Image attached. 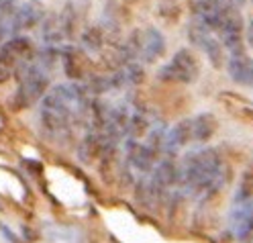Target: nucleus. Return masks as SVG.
Returning a JSON list of instances; mask_svg holds the SVG:
<instances>
[{"label": "nucleus", "mask_w": 253, "mask_h": 243, "mask_svg": "<svg viewBox=\"0 0 253 243\" xmlns=\"http://www.w3.org/2000/svg\"><path fill=\"white\" fill-rule=\"evenodd\" d=\"M178 194L188 198L204 200L214 196L227 186L231 176L225 155L216 147H198L190 149L178 164Z\"/></svg>", "instance_id": "obj_1"}, {"label": "nucleus", "mask_w": 253, "mask_h": 243, "mask_svg": "<svg viewBox=\"0 0 253 243\" xmlns=\"http://www.w3.org/2000/svg\"><path fill=\"white\" fill-rule=\"evenodd\" d=\"M180 168L171 157H164L153 166V170L139 178L135 198L143 206L162 204L171 192H178Z\"/></svg>", "instance_id": "obj_2"}, {"label": "nucleus", "mask_w": 253, "mask_h": 243, "mask_svg": "<svg viewBox=\"0 0 253 243\" xmlns=\"http://www.w3.org/2000/svg\"><path fill=\"white\" fill-rule=\"evenodd\" d=\"M19 86L12 94V106L14 108H31L33 104L41 102L43 96L49 92L51 86V72L45 70L35 59L25 63L17 70Z\"/></svg>", "instance_id": "obj_3"}, {"label": "nucleus", "mask_w": 253, "mask_h": 243, "mask_svg": "<svg viewBox=\"0 0 253 243\" xmlns=\"http://www.w3.org/2000/svg\"><path fill=\"white\" fill-rule=\"evenodd\" d=\"M200 59L190 49H178L157 70V80L169 84H194L200 78Z\"/></svg>", "instance_id": "obj_4"}, {"label": "nucleus", "mask_w": 253, "mask_h": 243, "mask_svg": "<svg viewBox=\"0 0 253 243\" xmlns=\"http://www.w3.org/2000/svg\"><path fill=\"white\" fill-rule=\"evenodd\" d=\"M188 39L192 41L204 55H207V59L212 63V68L218 70L227 63L225 47H223V43H220V39L216 37V33H212L209 27H204L202 23L192 19L188 25Z\"/></svg>", "instance_id": "obj_5"}, {"label": "nucleus", "mask_w": 253, "mask_h": 243, "mask_svg": "<svg viewBox=\"0 0 253 243\" xmlns=\"http://www.w3.org/2000/svg\"><path fill=\"white\" fill-rule=\"evenodd\" d=\"M59 63L72 82L84 84L90 74V55L76 45H63L59 49Z\"/></svg>", "instance_id": "obj_6"}, {"label": "nucleus", "mask_w": 253, "mask_h": 243, "mask_svg": "<svg viewBox=\"0 0 253 243\" xmlns=\"http://www.w3.org/2000/svg\"><path fill=\"white\" fill-rule=\"evenodd\" d=\"M125 155H126V164H129L139 176H145L153 170V166L160 161V151H155L153 147L143 141V139H125Z\"/></svg>", "instance_id": "obj_7"}, {"label": "nucleus", "mask_w": 253, "mask_h": 243, "mask_svg": "<svg viewBox=\"0 0 253 243\" xmlns=\"http://www.w3.org/2000/svg\"><path fill=\"white\" fill-rule=\"evenodd\" d=\"M45 4L41 0H25L23 4L14 8L10 17V35H21L43 23L45 19Z\"/></svg>", "instance_id": "obj_8"}, {"label": "nucleus", "mask_w": 253, "mask_h": 243, "mask_svg": "<svg viewBox=\"0 0 253 243\" xmlns=\"http://www.w3.org/2000/svg\"><path fill=\"white\" fill-rule=\"evenodd\" d=\"M137 41H139V61L141 63H153L166 53V37L160 29L145 27L137 29Z\"/></svg>", "instance_id": "obj_9"}, {"label": "nucleus", "mask_w": 253, "mask_h": 243, "mask_svg": "<svg viewBox=\"0 0 253 243\" xmlns=\"http://www.w3.org/2000/svg\"><path fill=\"white\" fill-rule=\"evenodd\" d=\"M0 53H2L14 68H21L25 63H31L37 55V49L33 41L25 35H10L2 45H0Z\"/></svg>", "instance_id": "obj_10"}, {"label": "nucleus", "mask_w": 253, "mask_h": 243, "mask_svg": "<svg viewBox=\"0 0 253 243\" xmlns=\"http://www.w3.org/2000/svg\"><path fill=\"white\" fill-rule=\"evenodd\" d=\"M192 143V127H190V119L178 121L171 129L166 131L164 139V155L173 157L178 155L182 149H186Z\"/></svg>", "instance_id": "obj_11"}, {"label": "nucleus", "mask_w": 253, "mask_h": 243, "mask_svg": "<svg viewBox=\"0 0 253 243\" xmlns=\"http://www.w3.org/2000/svg\"><path fill=\"white\" fill-rule=\"evenodd\" d=\"M227 72L229 78L239 86H253V57H249L245 51L229 55L227 57Z\"/></svg>", "instance_id": "obj_12"}, {"label": "nucleus", "mask_w": 253, "mask_h": 243, "mask_svg": "<svg viewBox=\"0 0 253 243\" xmlns=\"http://www.w3.org/2000/svg\"><path fill=\"white\" fill-rule=\"evenodd\" d=\"M218 100L223 102L225 110L233 119L253 127V102L251 100L243 98V96H239V94H233V92H223L218 96Z\"/></svg>", "instance_id": "obj_13"}, {"label": "nucleus", "mask_w": 253, "mask_h": 243, "mask_svg": "<svg viewBox=\"0 0 253 243\" xmlns=\"http://www.w3.org/2000/svg\"><path fill=\"white\" fill-rule=\"evenodd\" d=\"M113 33H115V31H110V29L104 27V25H90V27H86V29L82 31V37H80L82 49H84L88 55L100 53L104 47L110 43V37H113Z\"/></svg>", "instance_id": "obj_14"}, {"label": "nucleus", "mask_w": 253, "mask_h": 243, "mask_svg": "<svg viewBox=\"0 0 253 243\" xmlns=\"http://www.w3.org/2000/svg\"><path fill=\"white\" fill-rule=\"evenodd\" d=\"M233 233L239 243H253V204L239 202L237 217L233 219Z\"/></svg>", "instance_id": "obj_15"}, {"label": "nucleus", "mask_w": 253, "mask_h": 243, "mask_svg": "<svg viewBox=\"0 0 253 243\" xmlns=\"http://www.w3.org/2000/svg\"><path fill=\"white\" fill-rule=\"evenodd\" d=\"M190 127H192V143H207L216 133L218 119L212 112H200V115L190 119Z\"/></svg>", "instance_id": "obj_16"}, {"label": "nucleus", "mask_w": 253, "mask_h": 243, "mask_svg": "<svg viewBox=\"0 0 253 243\" xmlns=\"http://www.w3.org/2000/svg\"><path fill=\"white\" fill-rule=\"evenodd\" d=\"M41 37L45 45H53V47H61L63 41H68L59 21V14H45V19L41 23Z\"/></svg>", "instance_id": "obj_17"}, {"label": "nucleus", "mask_w": 253, "mask_h": 243, "mask_svg": "<svg viewBox=\"0 0 253 243\" xmlns=\"http://www.w3.org/2000/svg\"><path fill=\"white\" fill-rule=\"evenodd\" d=\"M253 200V157L247 164V168L243 170L241 174V180H239V186H237V192H235V202H251Z\"/></svg>", "instance_id": "obj_18"}, {"label": "nucleus", "mask_w": 253, "mask_h": 243, "mask_svg": "<svg viewBox=\"0 0 253 243\" xmlns=\"http://www.w3.org/2000/svg\"><path fill=\"white\" fill-rule=\"evenodd\" d=\"M14 74H17V68H14L2 53H0V84H4L6 80H10Z\"/></svg>", "instance_id": "obj_19"}, {"label": "nucleus", "mask_w": 253, "mask_h": 243, "mask_svg": "<svg viewBox=\"0 0 253 243\" xmlns=\"http://www.w3.org/2000/svg\"><path fill=\"white\" fill-rule=\"evenodd\" d=\"M245 41H247V47L253 51V19L245 25Z\"/></svg>", "instance_id": "obj_20"}, {"label": "nucleus", "mask_w": 253, "mask_h": 243, "mask_svg": "<svg viewBox=\"0 0 253 243\" xmlns=\"http://www.w3.org/2000/svg\"><path fill=\"white\" fill-rule=\"evenodd\" d=\"M251 2H253V0H251Z\"/></svg>", "instance_id": "obj_21"}]
</instances>
